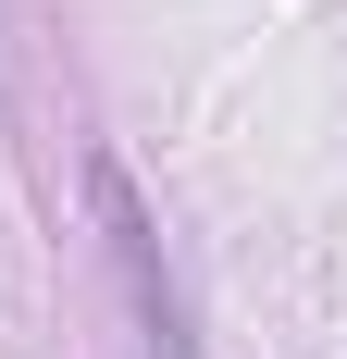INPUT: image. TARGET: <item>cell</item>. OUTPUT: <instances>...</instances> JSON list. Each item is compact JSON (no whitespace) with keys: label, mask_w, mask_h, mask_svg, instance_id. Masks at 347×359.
I'll list each match as a JSON object with an SVG mask.
<instances>
[{"label":"cell","mask_w":347,"mask_h":359,"mask_svg":"<svg viewBox=\"0 0 347 359\" xmlns=\"http://www.w3.org/2000/svg\"><path fill=\"white\" fill-rule=\"evenodd\" d=\"M100 186V223H112V248H124V285H137V323H149V359H199V334H186V310H174V285H162V260H149V223H137V198H124V174H87Z\"/></svg>","instance_id":"obj_1"}]
</instances>
